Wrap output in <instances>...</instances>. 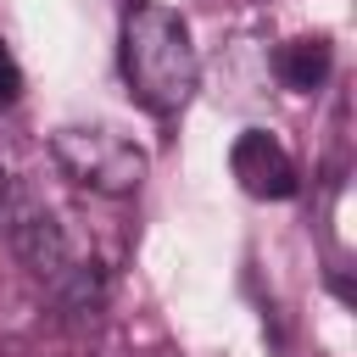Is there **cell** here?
Segmentation results:
<instances>
[{
	"instance_id": "cell-1",
	"label": "cell",
	"mask_w": 357,
	"mask_h": 357,
	"mask_svg": "<svg viewBox=\"0 0 357 357\" xmlns=\"http://www.w3.org/2000/svg\"><path fill=\"white\" fill-rule=\"evenodd\" d=\"M117 61L134 89V100L151 117H178L201 84V56L190 39V22L156 0H128L117 28Z\"/></svg>"
},
{
	"instance_id": "cell-2",
	"label": "cell",
	"mask_w": 357,
	"mask_h": 357,
	"mask_svg": "<svg viewBox=\"0 0 357 357\" xmlns=\"http://www.w3.org/2000/svg\"><path fill=\"white\" fill-rule=\"evenodd\" d=\"M11 245H17V257L28 262V273H33L39 284H50V296H56L67 312H95V307H100V268L73 251L67 229L56 223V212L22 206V212L11 218Z\"/></svg>"
},
{
	"instance_id": "cell-3",
	"label": "cell",
	"mask_w": 357,
	"mask_h": 357,
	"mask_svg": "<svg viewBox=\"0 0 357 357\" xmlns=\"http://www.w3.org/2000/svg\"><path fill=\"white\" fill-rule=\"evenodd\" d=\"M50 162L89 195H128L139 190L145 178V151L117 134V128H100V123H67L50 134Z\"/></svg>"
},
{
	"instance_id": "cell-4",
	"label": "cell",
	"mask_w": 357,
	"mask_h": 357,
	"mask_svg": "<svg viewBox=\"0 0 357 357\" xmlns=\"http://www.w3.org/2000/svg\"><path fill=\"white\" fill-rule=\"evenodd\" d=\"M229 173L245 195L257 201H290L301 190V173L290 162V151L268 134V128H245L234 145H229Z\"/></svg>"
},
{
	"instance_id": "cell-5",
	"label": "cell",
	"mask_w": 357,
	"mask_h": 357,
	"mask_svg": "<svg viewBox=\"0 0 357 357\" xmlns=\"http://www.w3.org/2000/svg\"><path fill=\"white\" fill-rule=\"evenodd\" d=\"M273 73H279V84H284V89L312 95V89H324V78L335 73V45H329L324 33L284 39V45H279V56H273Z\"/></svg>"
},
{
	"instance_id": "cell-6",
	"label": "cell",
	"mask_w": 357,
	"mask_h": 357,
	"mask_svg": "<svg viewBox=\"0 0 357 357\" xmlns=\"http://www.w3.org/2000/svg\"><path fill=\"white\" fill-rule=\"evenodd\" d=\"M22 100V67L11 56V45L0 39V106H17Z\"/></svg>"
},
{
	"instance_id": "cell-7",
	"label": "cell",
	"mask_w": 357,
	"mask_h": 357,
	"mask_svg": "<svg viewBox=\"0 0 357 357\" xmlns=\"http://www.w3.org/2000/svg\"><path fill=\"white\" fill-rule=\"evenodd\" d=\"M0 195H6V167H0Z\"/></svg>"
}]
</instances>
